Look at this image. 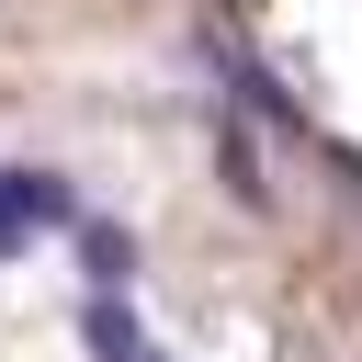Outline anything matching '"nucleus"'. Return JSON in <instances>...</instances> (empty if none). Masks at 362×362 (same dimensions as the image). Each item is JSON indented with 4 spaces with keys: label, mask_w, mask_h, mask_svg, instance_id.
<instances>
[{
    "label": "nucleus",
    "mask_w": 362,
    "mask_h": 362,
    "mask_svg": "<svg viewBox=\"0 0 362 362\" xmlns=\"http://www.w3.org/2000/svg\"><path fill=\"white\" fill-rule=\"evenodd\" d=\"M0 215H11V226H68V215H79V181L45 170V158H23V170H0Z\"/></svg>",
    "instance_id": "2"
},
{
    "label": "nucleus",
    "mask_w": 362,
    "mask_h": 362,
    "mask_svg": "<svg viewBox=\"0 0 362 362\" xmlns=\"http://www.w3.org/2000/svg\"><path fill=\"white\" fill-rule=\"evenodd\" d=\"M23 238H34V226H11V215H0V260H23Z\"/></svg>",
    "instance_id": "5"
},
{
    "label": "nucleus",
    "mask_w": 362,
    "mask_h": 362,
    "mask_svg": "<svg viewBox=\"0 0 362 362\" xmlns=\"http://www.w3.org/2000/svg\"><path fill=\"white\" fill-rule=\"evenodd\" d=\"M79 351H90V362H136V351H147L136 305H124V294H90V305H79Z\"/></svg>",
    "instance_id": "3"
},
{
    "label": "nucleus",
    "mask_w": 362,
    "mask_h": 362,
    "mask_svg": "<svg viewBox=\"0 0 362 362\" xmlns=\"http://www.w3.org/2000/svg\"><path fill=\"white\" fill-rule=\"evenodd\" d=\"M136 362H170V351H136Z\"/></svg>",
    "instance_id": "6"
},
{
    "label": "nucleus",
    "mask_w": 362,
    "mask_h": 362,
    "mask_svg": "<svg viewBox=\"0 0 362 362\" xmlns=\"http://www.w3.org/2000/svg\"><path fill=\"white\" fill-rule=\"evenodd\" d=\"M226 192H238V204H272V170L249 158V136H238V124H226Z\"/></svg>",
    "instance_id": "4"
},
{
    "label": "nucleus",
    "mask_w": 362,
    "mask_h": 362,
    "mask_svg": "<svg viewBox=\"0 0 362 362\" xmlns=\"http://www.w3.org/2000/svg\"><path fill=\"white\" fill-rule=\"evenodd\" d=\"M68 260H79L90 294H124V283H136V238H124L113 215H68Z\"/></svg>",
    "instance_id": "1"
}]
</instances>
